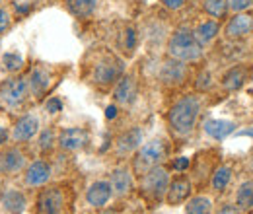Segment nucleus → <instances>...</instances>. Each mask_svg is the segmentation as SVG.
Here are the masks:
<instances>
[{"label": "nucleus", "mask_w": 253, "mask_h": 214, "mask_svg": "<svg viewBox=\"0 0 253 214\" xmlns=\"http://www.w3.org/2000/svg\"><path fill=\"white\" fill-rule=\"evenodd\" d=\"M228 6H230V12L238 14V12H246L253 6V0H228Z\"/></svg>", "instance_id": "nucleus-33"}, {"label": "nucleus", "mask_w": 253, "mask_h": 214, "mask_svg": "<svg viewBox=\"0 0 253 214\" xmlns=\"http://www.w3.org/2000/svg\"><path fill=\"white\" fill-rule=\"evenodd\" d=\"M45 109H47V113L55 115V113H59V111L63 109V103H61V99H59L57 95H53V97H49V99H47V103H45Z\"/></svg>", "instance_id": "nucleus-35"}, {"label": "nucleus", "mask_w": 253, "mask_h": 214, "mask_svg": "<svg viewBox=\"0 0 253 214\" xmlns=\"http://www.w3.org/2000/svg\"><path fill=\"white\" fill-rule=\"evenodd\" d=\"M189 195H191V181L185 175H179V177H175L173 181H169V185H168L166 201H168V205L175 207V205H181L183 201H187Z\"/></svg>", "instance_id": "nucleus-17"}, {"label": "nucleus", "mask_w": 253, "mask_h": 214, "mask_svg": "<svg viewBox=\"0 0 253 214\" xmlns=\"http://www.w3.org/2000/svg\"><path fill=\"white\" fill-rule=\"evenodd\" d=\"M218 214H238V209L236 207H224L222 211H218Z\"/></svg>", "instance_id": "nucleus-41"}, {"label": "nucleus", "mask_w": 253, "mask_h": 214, "mask_svg": "<svg viewBox=\"0 0 253 214\" xmlns=\"http://www.w3.org/2000/svg\"><path fill=\"white\" fill-rule=\"evenodd\" d=\"M51 164L45 160H35L24 170V183L28 187H43L51 179Z\"/></svg>", "instance_id": "nucleus-16"}, {"label": "nucleus", "mask_w": 253, "mask_h": 214, "mask_svg": "<svg viewBox=\"0 0 253 214\" xmlns=\"http://www.w3.org/2000/svg\"><path fill=\"white\" fill-rule=\"evenodd\" d=\"M57 142H59V148L64 152H78L90 142V132L82 127H68L61 130Z\"/></svg>", "instance_id": "nucleus-10"}, {"label": "nucleus", "mask_w": 253, "mask_h": 214, "mask_svg": "<svg viewBox=\"0 0 253 214\" xmlns=\"http://www.w3.org/2000/svg\"><path fill=\"white\" fill-rule=\"evenodd\" d=\"M158 80L164 86H169V88L181 86L187 80V62L175 61V59L168 57L166 61L160 64Z\"/></svg>", "instance_id": "nucleus-9"}, {"label": "nucleus", "mask_w": 253, "mask_h": 214, "mask_svg": "<svg viewBox=\"0 0 253 214\" xmlns=\"http://www.w3.org/2000/svg\"><path fill=\"white\" fill-rule=\"evenodd\" d=\"M55 142H57V134H55V130H53V128H43L41 134H39V138H37V146H39V150H41V152H49V150L53 148Z\"/></svg>", "instance_id": "nucleus-31"}, {"label": "nucleus", "mask_w": 253, "mask_h": 214, "mask_svg": "<svg viewBox=\"0 0 253 214\" xmlns=\"http://www.w3.org/2000/svg\"><path fill=\"white\" fill-rule=\"evenodd\" d=\"M238 134H250V136H253V130H240Z\"/></svg>", "instance_id": "nucleus-42"}, {"label": "nucleus", "mask_w": 253, "mask_h": 214, "mask_svg": "<svg viewBox=\"0 0 253 214\" xmlns=\"http://www.w3.org/2000/svg\"><path fill=\"white\" fill-rule=\"evenodd\" d=\"M28 80L24 76L6 78L0 84V105L6 109H18L28 101Z\"/></svg>", "instance_id": "nucleus-5"}, {"label": "nucleus", "mask_w": 253, "mask_h": 214, "mask_svg": "<svg viewBox=\"0 0 253 214\" xmlns=\"http://www.w3.org/2000/svg\"><path fill=\"white\" fill-rule=\"evenodd\" d=\"M28 207V199L18 189H8L0 195V209L6 214H22Z\"/></svg>", "instance_id": "nucleus-18"}, {"label": "nucleus", "mask_w": 253, "mask_h": 214, "mask_svg": "<svg viewBox=\"0 0 253 214\" xmlns=\"http://www.w3.org/2000/svg\"><path fill=\"white\" fill-rule=\"evenodd\" d=\"M173 168H175L177 171H183V170H187V168H189V158H179V160H175Z\"/></svg>", "instance_id": "nucleus-38"}, {"label": "nucleus", "mask_w": 253, "mask_h": 214, "mask_svg": "<svg viewBox=\"0 0 253 214\" xmlns=\"http://www.w3.org/2000/svg\"><path fill=\"white\" fill-rule=\"evenodd\" d=\"M201 109H203V97L199 93H185L177 97L175 103L168 111L169 128L179 136L191 134L201 115Z\"/></svg>", "instance_id": "nucleus-1"}, {"label": "nucleus", "mask_w": 253, "mask_h": 214, "mask_svg": "<svg viewBox=\"0 0 253 214\" xmlns=\"http://www.w3.org/2000/svg\"><path fill=\"white\" fill-rule=\"evenodd\" d=\"M138 95V82L134 74H123L113 86V99L119 105H132Z\"/></svg>", "instance_id": "nucleus-13"}, {"label": "nucleus", "mask_w": 253, "mask_h": 214, "mask_svg": "<svg viewBox=\"0 0 253 214\" xmlns=\"http://www.w3.org/2000/svg\"><path fill=\"white\" fill-rule=\"evenodd\" d=\"M160 2H162V6L168 8V10H179V8L185 6V0H160Z\"/></svg>", "instance_id": "nucleus-37"}, {"label": "nucleus", "mask_w": 253, "mask_h": 214, "mask_svg": "<svg viewBox=\"0 0 253 214\" xmlns=\"http://www.w3.org/2000/svg\"><path fill=\"white\" fill-rule=\"evenodd\" d=\"M14 8H16V16H28L32 12V4L26 0H14Z\"/></svg>", "instance_id": "nucleus-36"}, {"label": "nucleus", "mask_w": 253, "mask_h": 214, "mask_svg": "<svg viewBox=\"0 0 253 214\" xmlns=\"http://www.w3.org/2000/svg\"><path fill=\"white\" fill-rule=\"evenodd\" d=\"M253 33V12H238L234 14L226 26H224V35L230 41H240L246 39Z\"/></svg>", "instance_id": "nucleus-8"}, {"label": "nucleus", "mask_w": 253, "mask_h": 214, "mask_svg": "<svg viewBox=\"0 0 253 214\" xmlns=\"http://www.w3.org/2000/svg\"><path fill=\"white\" fill-rule=\"evenodd\" d=\"M232 181V170L228 166H220L214 173H212V187L214 191H224Z\"/></svg>", "instance_id": "nucleus-29"}, {"label": "nucleus", "mask_w": 253, "mask_h": 214, "mask_svg": "<svg viewBox=\"0 0 253 214\" xmlns=\"http://www.w3.org/2000/svg\"><path fill=\"white\" fill-rule=\"evenodd\" d=\"M117 111H119V109H117V105L113 103V105H109V107L105 109V117L111 121V119H115V117H117Z\"/></svg>", "instance_id": "nucleus-39"}, {"label": "nucleus", "mask_w": 253, "mask_h": 214, "mask_svg": "<svg viewBox=\"0 0 253 214\" xmlns=\"http://www.w3.org/2000/svg\"><path fill=\"white\" fill-rule=\"evenodd\" d=\"M109 183H111L113 193L117 197H125L126 193L132 189V175H130L128 168H117V170H113Z\"/></svg>", "instance_id": "nucleus-22"}, {"label": "nucleus", "mask_w": 253, "mask_h": 214, "mask_svg": "<svg viewBox=\"0 0 253 214\" xmlns=\"http://www.w3.org/2000/svg\"><path fill=\"white\" fill-rule=\"evenodd\" d=\"M168 185H169V173L166 168L156 166L152 168L150 171H146L140 179V191L142 195L148 199V201H154L158 203L166 197V191H168Z\"/></svg>", "instance_id": "nucleus-6"}, {"label": "nucleus", "mask_w": 253, "mask_h": 214, "mask_svg": "<svg viewBox=\"0 0 253 214\" xmlns=\"http://www.w3.org/2000/svg\"><path fill=\"white\" fill-rule=\"evenodd\" d=\"M63 2L68 14L78 18V20L90 18L97 10V4H99V0H63Z\"/></svg>", "instance_id": "nucleus-21"}, {"label": "nucleus", "mask_w": 253, "mask_h": 214, "mask_svg": "<svg viewBox=\"0 0 253 214\" xmlns=\"http://www.w3.org/2000/svg\"><path fill=\"white\" fill-rule=\"evenodd\" d=\"M39 117L32 115V113H26L22 115L18 121L14 123V128H12V140L22 144V142H28L32 140L33 136L39 132Z\"/></svg>", "instance_id": "nucleus-15"}, {"label": "nucleus", "mask_w": 253, "mask_h": 214, "mask_svg": "<svg viewBox=\"0 0 253 214\" xmlns=\"http://www.w3.org/2000/svg\"><path fill=\"white\" fill-rule=\"evenodd\" d=\"M140 142H142V130L140 127H132L115 140V152L119 156H126V154L138 150Z\"/></svg>", "instance_id": "nucleus-19"}, {"label": "nucleus", "mask_w": 253, "mask_h": 214, "mask_svg": "<svg viewBox=\"0 0 253 214\" xmlns=\"http://www.w3.org/2000/svg\"><path fill=\"white\" fill-rule=\"evenodd\" d=\"M111 195H113V187L109 181H95L86 191V201H88V205H92L95 209H101L107 205Z\"/></svg>", "instance_id": "nucleus-20"}, {"label": "nucleus", "mask_w": 253, "mask_h": 214, "mask_svg": "<svg viewBox=\"0 0 253 214\" xmlns=\"http://www.w3.org/2000/svg\"><path fill=\"white\" fill-rule=\"evenodd\" d=\"M250 76H252L250 66H246V64H234V66H230L222 74L220 78L222 90L224 92H238V90H242L246 86V82L250 80Z\"/></svg>", "instance_id": "nucleus-12"}, {"label": "nucleus", "mask_w": 253, "mask_h": 214, "mask_svg": "<svg viewBox=\"0 0 253 214\" xmlns=\"http://www.w3.org/2000/svg\"><path fill=\"white\" fill-rule=\"evenodd\" d=\"M203 10L207 16L214 18V20H220L228 14L230 6H228V0H205L203 2Z\"/></svg>", "instance_id": "nucleus-26"}, {"label": "nucleus", "mask_w": 253, "mask_h": 214, "mask_svg": "<svg viewBox=\"0 0 253 214\" xmlns=\"http://www.w3.org/2000/svg\"><path fill=\"white\" fill-rule=\"evenodd\" d=\"M234 123L226 121V119H209L205 123V132L209 136H212L214 140H224L226 136H230L234 132Z\"/></svg>", "instance_id": "nucleus-23"}, {"label": "nucleus", "mask_w": 253, "mask_h": 214, "mask_svg": "<svg viewBox=\"0 0 253 214\" xmlns=\"http://www.w3.org/2000/svg\"><path fill=\"white\" fill-rule=\"evenodd\" d=\"M0 195H2V181H0Z\"/></svg>", "instance_id": "nucleus-43"}, {"label": "nucleus", "mask_w": 253, "mask_h": 214, "mask_svg": "<svg viewBox=\"0 0 253 214\" xmlns=\"http://www.w3.org/2000/svg\"><path fill=\"white\" fill-rule=\"evenodd\" d=\"M166 53H168L169 59L191 64V62H197L203 59L205 47L197 41L193 30H189V28H177L169 35V39H168Z\"/></svg>", "instance_id": "nucleus-3"}, {"label": "nucleus", "mask_w": 253, "mask_h": 214, "mask_svg": "<svg viewBox=\"0 0 253 214\" xmlns=\"http://www.w3.org/2000/svg\"><path fill=\"white\" fill-rule=\"evenodd\" d=\"M26 80H28L30 95H33L35 99H41L45 93L49 92L51 82H53L51 72H49L45 66H41V64H35V66H33L32 70H30V74L26 76Z\"/></svg>", "instance_id": "nucleus-11"}, {"label": "nucleus", "mask_w": 253, "mask_h": 214, "mask_svg": "<svg viewBox=\"0 0 253 214\" xmlns=\"http://www.w3.org/2000/svg\"><path fill=\"white\" fill-rule=\"evenodd\" d=\"M123 74H125V61L119 55L103 49L90 62L88 78L94 86L101 88V90H107V88L115 86Z\"/></svg>", "instance_id": "nucleus-2"}, {"label": "nucleus", "mask_w": 253, "mask_h": 214, "mask_svg": "<svg viewBox=\"0 0 253 214\" xmlns=\"http://www.w3.org/2000/svg\"><path fill=\"white\" fill-rule=\"evenodd\" d=\"M218 31H220V22L218 20H207V22H203V24H199L193 33H195V37H197V41L205 47V45H209L216 35H218Z\"/></svg>", "instance_id": "nucleus-24"}, {"label": "nucleus", "mask_w": 253, "mask_h": 214, "mask_svg": "<svg viewBox=\"0 0 253 214\" xmlns=\"http://www.w3.org/2000/svg\"><path fill=\"white\" fill-rule=\"evenodd\" d=\"M211 199L207 197H193L185 205V214H211Z\"/></svg>", "instance_id": "nucleus-27"}, {"label": "nucleus", "mask_w": 253, "mask_h": 214, "mask_svg": "<svg viewBox=\"0 0 253 214\" xmlns=\"http://www.w3.org/2000/svg\"><path fill=\"white\" fill-rule=\"evenodd\" d=\"M169 154V144L164 138H154L146 144H142L136 152V158L132 162V170L136 175H144L146 171H150L152 168L160 166Z\"/></svg>", "instance_id": "nucleus-4"}, {"label": "nucleus", "mask_w": 253, "mask_h": 214, "mask_svg": "<svg viewBox=\"0 0 253 214\" xmlns=\"http://www.w3.org/2000/svg\"><path fill=\"white\" fill-rule=\"evenodd\" d=\"M211 78H212V76H211V72H203V74H199V76H197V82H195L197 90H199V92L209 90V88H211V84H212V80H211Z\"/></svg>", "instance_id": "nucleus-34"}, {"label": "nucleus", "mask_w": 253, "mask_h": 214, "mask_svg": "<svg viewBox=\"0 0 253 214\" xmlns=\"http://www.w3.org/2000/svg\"><path fill=\"white\" fill-rule=\"evenodd\" d=\"M28 168V156L22 152L18 146H2L0 148V175L12 177L22 173Z\"/></svg>", "instance_id": "nucleus-7"}, {"label": "nucleus", "mask_w": 253, "mask_h": 214, "mask_svg": "<svg viewBox=\"0 0 253 214\" xmlns=\"http://www.w3.org/2000/svg\"><path fill=\"white\" fill-rule=\"evenodd\" d=\"M119 47H121V51L125 53L126 57L134 55V51L138 47V30L134 26H126L123 33L119 35Z\"/></svg>", "instance_id": "nucleus-25"}, {"label": "nucleus", "mask_w": 253, "mask_h": 214, "mask_svg": "<svg viewBox=\"0 0 253 214\" xmlns=\"http://www.w3.org/2000/svg\"><path fill=\"white\" fill-rule=\"evenodd\" d=\"M236 201H238V207L248 211L253 207V181H246L242 183V187L238 189V195H236Z\"/></svg>", "instance_id": "nucleus-28"}, {"label": "nucleus", "mask_w": 253, "mask_h": 214, "mask_svg": "<svg viewBox=\"0 0 253 214\" xmlns=\"http://www.w3.org/2000/svg\"><path fill=\"white\" fill-rule=\"evenodd\" d=\"M8 138H10V134H8V130H6L4 127H0V148H2V146H6V142H8Z\"/></svg>", "instance_id": "nucleus-40"}, {"label": "nucleus", "mask_w": 253, "mask_h": 214, "mask_svg": "<svg viewBox=\"0 0 253 214\" xmlns=\"http://www.w3.org/2000/svg\"><path fill=\"white\" fill-rule=\"evenodd\" d=\"M24 64H26V61H24V57L20 53H4L2 55V66L12 74L20 72L24 68Z\"/></svg>", "instance_id": "nucleus-30"}, {"label": "nucleus", "mask_w": 253, "mask_h": 214, "mask_svg": "<svg viewBox=\"0 0 253 214\" xmlns=\"http://www.w3.org/2000/svg\"><path fill=\"white\" fill-rule=\"evenodd\" d=\"M12 28V14L6 6H0V35Z\"/></svg>", "instance_id": "nucleus-32"}, {"label": "nucleus", "mask_w": 253, "mask_h": 214, "mask_svg": "<svg viewBox=\"0 0 253 214\" xmlns=\"http://www.w3.org/2000/svg\"><path fill=\"white\" fill-rule=\"evenodd\" d=\"M64 197L59 187L43 189L37 197V213L39 214H59L63 211Z\"/></svg>", "instance_id": "nucleus-14"}]
</instances>
